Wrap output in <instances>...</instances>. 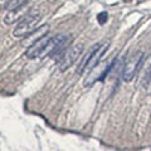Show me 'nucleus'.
<instances>
[{"instance_id":"nucleus-1","label":"nucleus","mask_w":151,"mask_h":151,"mask_svg":"<svg viewBox=\"0 0 151 151\" xmlns=\"http://www.w3.org/2000/svg\"><path fill=\"white\" fill-rule=\"evenodd\" d=\"M42 19V14L38 9H33V10L28 12L25 17L19 22V24L13 32V35L15 38H24L29 37L33 32L35 30L37 24Z\"/></svg>"},{"instance_id":"nucleus-2","label":"nucleus","mask_w":151,"mask_h":151,"mask_svg":"<svg viewBox=\"0 0 151 151\" xmlns=\"http://www.w3.org/2000/svg\"><path fill=\"white\" fill-rule=\"evenodd\" d=\"M142 59H144V53L142 52L134 53L129 58V60H127L126 64L124 65V69H122V78H124L125 82H130V81L134 79L141 62H142Z\"/></svg>"},{"instance_id":"nucleus-3","label":"nucleus","mask_w":151,"mask_h":151,"mask_svg":"<svg viewBox=\"0 0 151 151\" xmlns=\"http://www.w3.org/2000/svg\"><path fill=\"white\" fill-rule=\"evenodd\" d=\"M82 50H83L82 44H77V45L70 47V48L62 55V58L59 60V69L62 70V72H64V70H67L69 67H72L76 60L78 59V57L81 55Z\"/></svg>"},{"instance_id":"nucleus-4","label":"nucleus","mask_w":151,"mask_h":151,"mask_svg":"<svg viewBox=\"0 0 151 151\" xmlns=\"http://www.w3.org/2000/svg\"><path fill=\"white\" fill-rule=\"evenodd\" d=\"M49 38L48 35H42L39 39H37L34 43H33L29 48L27 49L25 52V57L28 59H34V58H39L40 54H42V52H43V49L45 48V45L47 43H48V40H49Z\"/></svg>"},{"instance_id":"nucleus-5","label":"nucleus","mask_w":151,"mask_h":151,"mask_svg":"<svg viewBox=\"0 0 151 151\" xmlns=\"http://www.w3.org/2000/svg\"><path fill=\"white\" fill-rule=\"evenodd\" d=\"M28 1H29V0H8L5 8L8 9V10H14V9L24 6Z\"/></svg>"},{"instance_id":"nucleus-6","label":"nucleus","mask_w":151,"mask_h":151,"mask_svg":"<svg viewBox=\"0 0 151 151\" xmlns=\"http://www.w3.org/2000/svg\"><path fill=\"white\" fill-rule=\"evenodd\" d=\"M108 20V14L106 12H101L100 14L97 15V22H98V24H106V22Z\"/></svg>"},{"instance_id":"nucleus-7","label":"nucleus","mask_w":151,"mask_h":151,"mask_svg":"<svg viewBox=\"0 0 151 151\" xmlns=\"http://www.w3.org/2000/svg\"><path fill=\"white\" fill-rule=\"evenodd\" d=\"M150 81H151V65L147 68V70H146V73H145V82L149 83Z\"/></svg>"}]
</instances>
